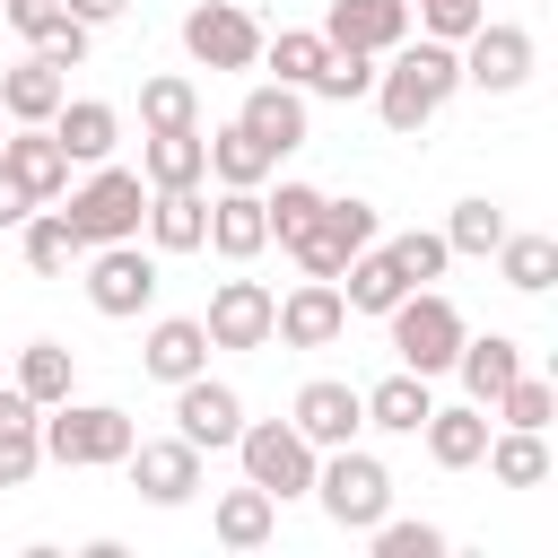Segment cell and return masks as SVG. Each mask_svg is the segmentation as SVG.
Segmentation results:
<instances>
[{"mask_svg": "<svg viewBox=\"0 0 558 558\" xmlns=\"http://www.w3.org/2000/svg\"><path fill=\"white\" fill-rule=\"evenodd\" d=\"M340 532H366V523H384L392 514V471H384V453H366V445H331L323 462H314V488H305Z\"/></svg>", "mask_w": 558, "mask_h": 558, "instance_id": "obj_3", "label": "cell"}, {"mask_svg": "<svg viewBox=\"0 0 558 558\" xmlns=\"http://www.w3.org/2000/svg\"><path fill=\"white\" fill-rule=\"evenodd\" d=\"M340 331H349L340 279H296V288L270 305V340H279V349H331Z\"/></svg>", "mask_w": 558, "mask_h": 558, "instance_id": "obj_13", "label": "cell"}, {"mask_svg": "<svg viewBox=\"0 0 558 558\" xmlns=\"http://www.w3.org/2000/svg\"><path fill=\"white\" fill-rule=\"evenodd\" d=\"M314 209H323V192H314V183H279V192H262V218H270V244H296V235L314 227Z\"/></svg>", "mask_w": 558, "mask_h": 558, "instance_id": "obj_43", "label": "cell"}, {"mask_svg": "<svg viewBox=\"0 0 558 558\" xmlns=\"http://www.w3.org/2000/svg\"><path fill=\"white\" fill-rule=\"evenodd\" d=\"M140 183H148V192L209 183V140H201V122H192V131H140Z\"/></svg>", "mask_w": 558, "mask_h": 558, "instance_id": "obj_21", "label": "cell"}, {"mask_svg": "<svg viewBox=\"0 0 558 558\" xmlns=\"http://www.w3.org/2000/svg\"><path fill=\"white\" fill-rule=\"evenodd\" d=\"M375 235H384L375 201H357V192H349V201H331V192H323V209H314V227L288 244V262H296L305 279H340V270H349V262H357Z\"/></svg>", "mask_w": 558, "mask_h": 558, "instance_id": "obj_7", "label": "cell"}, {"mask_svg": "<svg viewBox=\"0 0 558 558\" xmlns=\"http://www.w3.org/2000/svg\"><path fill=\"white\" fill-rule=\"evenodd\" d=\"M201 253H218V262H235V270H244L253 253H270V218H262V192H244V183H218Z\"/></svg>", "mask_w": 558, "mask_h": 558, "instance_id": "obj_16", "label": "cell"}, {"mask_svg": "<svg viewBox=\"0 0 558 558\" xmlns=\"http://www.w3.org/2000/svg\"><path fill=\"white\" fill-rule=\"evenodd\" d=\"M488 480L497 488H541L549 480V427H488Z\"/></svg>", "mask_w": 558, "mask_h": 558, "instance_id": "obj_31", "label": "cell"}, {"mask_svg": "<svg viewBox=\"0 0 558 558\" xmlns=\"http://www.w3.org/2000/svg\"><path fill=\"white\" fill-rule=\"evenodd\" d=\"M453 52H462V87H480V96H514L532 78V61H541L532 26H514V17H480Z\"/></svg>", "mask_w": 558, "mask_h": 558, "instance_id": "obj_9", "label": "cell"}, {"mask_svg": "<svg viewBox=\"0 0 558 558\" xmlns=\"http://www.w3.org/2000/svg\"><path fill=\"white\" fill-rule=\"evenodd\" d=\"M270 288L262 279H218L209 288V314H201V331H209V349H270Z\"/></svg>", "mask_w": 558, "mask_h": 558, "instance_id": "obj_15", "label": "cell"}, {"mask_svg": "<svg viewBox=\"0 0 558 558\" xmlns=\"http://www.w3.org/2000/svg\"><path fill=\"white\" fill-rule=\"evenodd\" d=\"M0 17H9V26L26 35V44H35V35H44L52 17H61V0H0Z\"/></svg>", "mask_w": 558, "mask_h": 558, "instance_id": "obj_46", "label": "cell"}, {"mask_svg": "<svg viewBox=\"0 0 558 558\" xmlns=\"http://www.w3.org/2000/svg\"><path fill=\"white\" fill-rule=\"evenodd\" d=\"M436 235H445V253H453V262H488V253H497V235H506V209H497L488 192H471V201H453V218H445Z\"/></svg>", "mask_w": 558, "mask_h": 558, "instance_id": "obj_36", "label": "cell"}, {"mask_svg": "<svg viewBox=\"0 0 558 558\" xmlns=\"http://www.w3.org/2000/svg\"><path fill=\"white\" fill-rule=\"evenodd\" d=\"M0 166H9V174H17L35 201H61V192H70V148L52 140V122H9Z\"/></svg>", "mask_w": 558, "mask_h": 558, "instance_id": "obj_17", "label": "cell"}, {"mask_svg": "<svg viewBox=\"0 0 558 558\" xmlns=\"http://www.w3.org/2000/svg\"><path fill=\"white\" fill-rule=\"evenodd\" d=\"M384 253H392V270H401L410 288H427V279H445V262H453L436 227H401V235H384Z\"/></svg>", "mask_w": 558, "mask_h": 558, "instance_id": "obj_40", "label": "cell"}, {"mask_svg": "<svg viewBox=\"0 0 558 558\" xmlns=\"http://www.w3.org/2000/svg\"><path fill=\"white\" fill-rule=\"evenodd\" d=\"M0 140H9V113H0Z\"/></svg>", "mask_w": 558, "mask_h": 558, "instance_id": "obj_49", "label": "cell"}, {"mask_svg": "<svg viewBox=\"0 0 558 558\" xmlns=\"http://www.w3.org/2000/svg\"><path fill=\"white\" fill-rule=\"evenodd\" d=\"M357 401H366V427H384V436H418V418L436 410L427 375H410V366H392L384 384H357Z\"/></svg>", "mask_w": 558, "mask_h": 558, "instance_id": "obj_30", "label": "cell"}, {"mask_svg": "<svg viewBox=\"0 0 558 558\" xmlns=\"http://www.w3.org/2000/svg\"><path fill=\"white\" fill-rule=\"evenodd\" d=\"M357 541H366L375 558H445V549H453L436 523H392V514H384V523H366Z\"/></svg>", "mask_w": 558, "mask_h": 558, "instance_id": "obj_42", "label": "cell"}, {"mask_svg": "<svg viewBox=\"0 0 558 558\" xmlns=\"http://www.w3.org/2000/svg\"><path fill=\"white\" fill-rule=\"evenodd\" d=\"M235 122H244V131H253L270 157H296V148H305V87H279V78H262V87H244Z\"/></svg>", "mask_w": 558, "mask_h": 558, "instance_id": "obj_18", "label": "cell"}, {"mask_svg": "<svg viewBox=\"0 0 558 558\" xmlns=\"http://www.w3.org/2000/svg\"><path fill=\"white\" fill-rule=\"evenodd\" d=\"M384 323H392V357H401L410 375H427V384H436V375H453V349H462V331H471V323H462V305H453L445 288H410Z\"/></svg>", "mask_w": 558, "mask_h": 558, "instance_id": "obj_5", "label": "cell"}, {"mask_svg": "<svg viewBox=\"0 0 558 558\" xmlns=\"http://www.w3.org/2000/svg\"><path fill=\"white\" fill-rule=\"evenodd\" d=\"M140 209H148V183H140V166H87V183H70L61 192V218L78 227V244H122V235H140Z\"/></svg>", "mask_w": 558, "mask_h": 558, "instance_id": "obj_4", "label": "cell"}, {"mask_svg": "<svg viewBox=\"0 0 558 558\" xmlns=\"http://www.w3.org/2000/svg\"><path fill=\"white\" fill-rule=\"evenodd\" d=\"M61 9H70V17H78V26H113V17H122V9H131V0H61Z\"/></svg>", "mask_w": 558, "mask_h": 558, "instance_id": "obj_48", "label": "cell"}, {"mask_svg": "<svg viewBox=\"0 0 558 558\" xmlns=\"http://www.w3.org/2000/svg\"><path fill=\"white\" fill-rule=\"evenodd\" d=\"M192 122H201V87L183 70L140 78V131H192Z\"/></svg>", "mask_w": 558, "mask_h": 558, "instance_id": "obj_38", "label": "cell"}, {"mask_svg": "<svg viewBox=\"0 0 558 558\" xmlns=\"http://www.w3.org/2000/svg\"><path fill=\"white\" fill-rule=\"evenodd\" d=\"M209 140V183H244V192H262L270 174H279V157L244 131V122H218V131H201Z\"/></svg>", "mask_w": 558, "mask_h": 558, "instance_id": "obj_33", "label": "cell"}, {"mask_svg": "<svg viewBox=\"0 0 558 558\" xmlns=\"http://www.w3.org/2000/svg\"><path fill=\"white\" fill-rule=\"evenodd\" d=\"M17 253H26V270H35V279H70L87 244H78V227H70L52 201H35V209L17 218Z\"/></svg>", "mask_w": 558, "mask_h": 558, "instance_id": "obj_27", "label": "cell"}, {"mask_svg": "<svg viewBox=\"0 0 558 558\" xmlns=\"http://www.w3.org/2000/svg\"><path fill=\"white\" fill-rule=\"evenodd\" d=\"M70 384H78V357H70L61 340H26V349H17V392H26L35 410L70 401Z\"/></svg>", "mask_w": 558, "mask_h": 558, "instance_id": "obj_37", "label": "cell"}, {"mask_svg": "<svg viewBox=\"0 0 558 558\" xmlns=\"http://www.w3.org/2000/svg\"><path fill=\"white\" fill-rule=\"evenodd\" d=\"M183 52L201 70H253L262 61V17L235 0H192L183 9Z\"/></svg>", "mask_w": 558, "mask_h": 558, "instance_id": "obj_10", "label": "cell"}, {"mask_svg": "<svg viewBox=\"0 0 558 558\" xmlns=\"http://www.w3.org/2000/svg\"><path fill=\"white\" fill-rule=\"evenodd\" d=\"M375 87V52H349V44H331V61L314 70V87L305 96H331V105H357Z\"/></svg>", "mask_w": 558, "mask_h": 558, "instance_id": "obj_41", "label": "cell"}, {"mask_svg": "<svg viewBox=\"0 0 558 558\" xmlns=\"http://www.w3.org/2000/svg\"><path fill=\"white\" fill-rule=\"evenodd\" d=\"M453 375H462V401H480V410H488V401L523 375V340H514V331H462Z\"/></svg>", "mask_w": 558, "mask_h": 558, "instance_id": "obj_19", "label": "cell"}, {"mask_svg": "<svg viewBox=\"0 0 558 558\" xmlns=\"http://www.w3.org/2000/svg\"><path fill=\"white\" fill-rule=\"evenodd\" d=\"M140 227H148V253H201V235H209V201H201V183H183V192H148Z\"/></svg>", "mask_w": 558, "mask_h": 558, "instance_id": "obj_26", "label": "cell"}, {"mask_svg": "<svg viewBox=\"0 0 558 558\" xmlns=\"http://www.w3.org/2000/svg\"><path fill=\"white\" fill-rule=\"evenodd\" d=\"M35 471H44V410L17 384H0V488H26Z\"/></svg>", "mask_w": 558, "mask_h": 558, "instance_id": "obj_25", "label": "cell"}, {"mask_svg": "<svg viewBox=\"0 0 558 558\" xmlns=\"http://www.w3.org/2000/svg\"><path fill=\"white\" fill-rule=\"evenodd\" d=\"M262 61H270L279 87H314V70L331 61V35L323 26H279V35H262Z\"/></svg>", "mask_w": 558, "mask_h": 558, "instance_id": "obj_35", "label": "cell"}, {"mask_svg": "<svg viewBox=\"0 0 558 558\" xmlns=\"http://www.w3.org/2000/svg\"><path fill=\"white\" fill-rule=\"evenodd\" d=\"M235 427H244V392H235V384H218L209 366L174 384V436H183V445L227 453V445H235Z\"/></svg>", "mask_w": 558, "mask_h": 558, "instance_id": "obj_14", "label": "cell"}, {"mask_svg": "<svg viewBox=\"0 0 558 558\" xmlns=\"http://www.w3.org/2000/svg\"><path fill=\"white\" fill-rule=\"evenodd\" d=\"M480 17H488V0H410V26L436 35V44H462Z\"/></svg>", "mask_w": 558, "mask_h": 558, "instance_id": "obj_44", "label": "cell"}, {"mask_svg": "<svg viewBox=\"0 0 558 558\" xmlns=\"http://www.w3.org/2000/svg\"><path fill=\"white\" fill-rule=\"evenodd\" d=\"M87 44H96V26H78L70 9H61V17H52L44 35H35V52H44L52 70H78V61H87Z\"/></svg>", "mask_w": 558, "mask_h": 558, "instance_id": "obj_45", "label": "cell"}, {"mask_svg": "<svg viewBox=\"0 0 558 558\" xmlns=\"http://www.w3.org/2000/svg\"><path fill=\"white\" fill-rule=\"evenodd\" d=\"M453 87H462V52L453 44H436V35H401L384 61H375V113H384V131L392 140H418L445 105H453Z\"/></svg>", "mask_w": 558, "mask_h": 558, "instance_id": "obj_1", "label": "cell"}, {"mask_svg": "<svg viewBox=\"0 0 558 558\" xmlns=\"http://www.w3.org/2000/svg\"><path fill=\"white\" fill-rule=\"evenodd\" d=\"M52 140L70 148V166H105V157L122 148V113H113L105 96H61V113H52Z\"/></svg>", "mask_w": 558, "mask_h": 558, "instance_id": "obj_24", "label": "cell"}, {"mask_svg": "<svg viewBox=\"0 0 558 558\" xmlns=\"http://www.w3.org/2000/svg\"><path fill=\"white\" fill-rule=\"evenodd\" d=\"M418 436H427V462L436 471H480V453H488V410L480 401H436L427 418H418Z\"/></svg>", "mask_w": 558, "mask_h": 558, "instance_id": "obj_23", "label": "cell"}, {"mask_svg": "<svg viewBox=\"0 0 558 558\" xmlns=\"http://www.w3.org/2000/svg\"><path fill=\"white\" fill-rule=\"evenodd\" d=\"M26 209H35V192H26V183H17V174H9V166H0V227H17V218H26Z\"/></svg>", "mask_w": 558, "mask_h": 558, "instance_id": "obj_47", "label": "cell"}, {"mask_svg": "<svg viewBox=\"0 0 558 558\" xmlns=\"http://www.w3.org/2000/svg\"><path fill=\"white\" fill-rule=\"evenodd\" d=\"M288 427H296L314 453H331V445H357V436H366V401H357V384H340V375H305L296 401H288Z\"/></svg>", "mask_w": 558, "mask_h": 558, "instance_id": "obj_11", "label": "cell"}, {"mask_svg": "<svg viewBox=\"0 0 558 558\" xmlns=\"http://www.w3.org/2000/svg\"><path fill=\"white\" fill-rule=\"evenodd\" d=\"M78 288H87V305H96L105 323H131V314L157 305V253H148L140 235L87 244V253H78Z\"/></svg>", "mask_w": 558, "mask_h": 558, "instance_id": "obj_6", "label": "cell"}, {"mask_svg": "<svg viewBox=\"0 0 558 558\" xmlns=\"http://www.w3.org/2000/svg\"><path fill=\"white\" fill-rule=\"evenodd\" d=\"M323 35L384 61V52L410 35V0H331V9H323Z\"/></svg>", "mask_w": 558, "mask_h": 558, "instance_id": "obj_20", "label": "cell"}, {"mask_svg": "<svg viewBox=\"0 0 558 558\" xmlns=\"http://www.w3.org/2000/svg\"><path fill=\"white\" fill-rule=\"evenodd\" d=\"M131 436L140 427L122 401H52L44 410V462H61V471H122Z\"/></svg>", "mask_w": 558, "mask_h": 558, "instance_id": "obj_2", "label": "cell"}, {"mask_svg": "<svg viewBox=\"0 0 558 558\" xmlns=\"http://www.w3.org/2000/svg\"><path fill=\"white\" fill-rule=\"evenodd\" d=\"M140 366L174 392L183 375H201L209 366V331H201V314H157L148 323V340H140Z\"/></svg>", "mask_w": 558, "mask_h": 558, "instance_id": "obj_22", "label": "cell"}, {"mask_svg": "<svg viewBox=\"0 0 558 558\" xmlns=\"http://www.w3.org/2000/svg\"><path fill=\"white\" fill-rule=\"evenodd\" d=\"M61 96H70V70H52L44 52H26V61L0 70V113H9V122H52Z\"/></svg>", "mask_w": 558, "mask_h": 558, "instance_id": "obj_28", "label": "cell"}, {"mask_svg": "<svg viewBox=\"0 0 558 558\" xmlns=\"http://www.w3.org/2000/svg\"><path fill=\"white\" fill-rule=\"evenodd\" d=\"M209 532H218V549H270V532H279V497L244 480V488H227V497H218Z\"/></svg>", "mask_w": 558, "mask_h": 558, "instance_id": "obj_32", "label": "cell"}, {"mask_svg": "<svg viewBox=\"0 0 558 558\" xmlns=\"http://www.w3.org/2000/svg\"><path fill=\"white\" fill-rule=\"evenodd\" d=\"M340 296H349V314H392V305L410 296V279L392 270V253H384V235H375V244H366V253H357V262L340 270Z\"/></svg>", "mask_w": 558, "mask_h": 558, "instance_id": "obj_34", "label": "cell"}, {"mask_svg": "<svg viewBox=\"0 0 558 558\" xmlns=\"http://www.w3.org/2000/svg\"><path fill=\"white\" fill-rule=\"evenodd\" d=\"M497 279H506L514 296H549V279H558V235H549V227H506V235H497Z\"/></svg>", "mask_w": 558, "mask_h": 558, "instance_id": "obj_29", "label": "cell"}, {"mask_svg": "<svg viewBox=\"0 0 558 558\" xmlns=\"http://www.w3.org/2000/svg\"><path fill=\"white\" fill-rule=\"evenodd\" d=\"M488 418H497V427H549V418H558V384L523 366V375H514V384L488 401Z\"/></svg>", "mask_w": 558, "mask_h": 558, "instance_id": "obj_39", "label": "cell"}, {"mask_svg": "<svg viewBox=\"0 0 558 558\" xmlns=\"http://www.w3.org/2000/svg\"><path fill=\"white\" fill-rule=\"evenodd\" d=\"M201 445H183V436H131V453H122V471H131V488L148 497V506H192L201 497Z\"/></svg>", "mask_w": 558, "mask_h": 558, "instance_id": "obj_12", "label": "cell"}, {"mask_svg": "<svg viewBox=\"0 0 558 558\" xmlns=\"http://www.w3.org/2000/svg\"><path fill=\"white\" fill-rule=\"evenodd\" d=\"M227 453H235V462H244V480H253V488H270L279 506H288V497H305V488H314V462H323L288 418H244Z\"/></svg>", "mask_w": 558, "mask_h": 558, "instance_id": "obj_8", "label": "cell"}]
</instances>
